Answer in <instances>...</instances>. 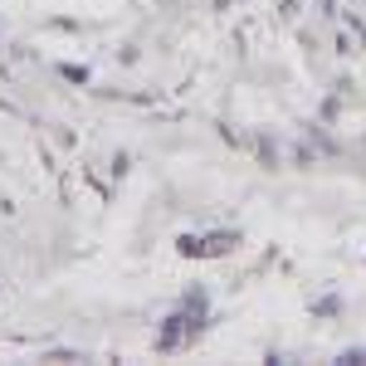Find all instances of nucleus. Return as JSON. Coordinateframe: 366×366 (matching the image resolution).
Listing matches in <instances>:
<instances>
[{"label": "nucleus", "instance_id": "f257e3e1", "mask_svg": "<svg viewBox=\"0 0 366 366\" xmlns=\"http://www.w3.org/2000/svg\"><path fill=\"white\" fill-rule=\"evenodd\" d=\"M234 244V234H210V239H181V249L186 254H229Z\"/></svg>", "mask_w": 366, "mask_h": 366}, {"label": "nucleus", "instance_id": "f03ea898", "mask_svg": "<svg viewBox=\"0 0 366 366\" xmlns=\"http://www.w3.org/2000/svg\"><path fill=\"white\" fill-rule=\"evenodd\" d=\"M220 5H229V0H220Z\"/></svg>", "mask_w": 366, "mask_h": 366}]
</instances>
